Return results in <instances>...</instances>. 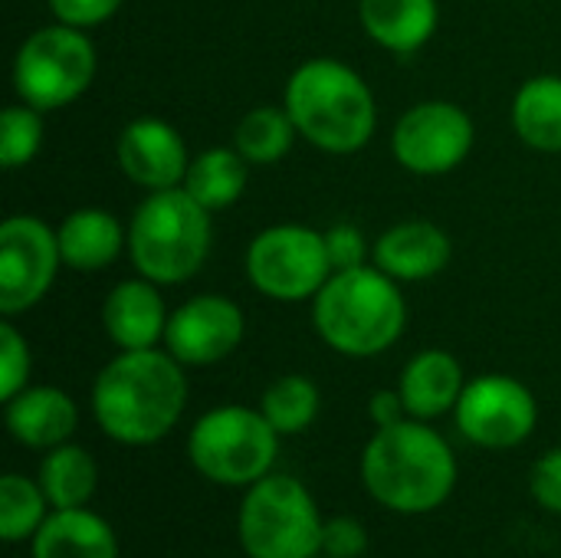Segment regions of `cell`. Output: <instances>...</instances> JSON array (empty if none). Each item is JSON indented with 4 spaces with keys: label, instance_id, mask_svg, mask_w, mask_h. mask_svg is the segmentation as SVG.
<instances>
[{
    "label": "cell",
    "instance_id": "83f0119b",
    "mask_svg": "<svg viewBox=\"0 0 561 558\" xmlns=\"http://www.w3.org/2000/svg\"><path fill=\"white\" fill-rule=\"evenodd\" d=\"M43 115L26 102H13L0 115V164L7 171L26 168L43 148Z\"/></svg>",
    "mask_w": 561,
    "mask_h": 558
},
{
    "label": "cell",
    "instance_id": "30bf717a",
    "mask_svg": "<svg viewBox=\"0 0 561 558\" xmlns=\"http://www.w3.org/2000/svg\"><path fill=\"white\" fill-rule=\"evenodd\" d=\"M477 141V125L470 112L447 99H427L411 105L391 135L394 161L421 178H440L457 171Z\"/></svg>",
    "mask_w": 561,
    "mask_h": 558
},
{
    "label": "cell",
    "instance_id": "ffe728a7",
    "mask_svg": "<svg viewBox=\"0 0 561 558\" xmlns=\"http://www.w3.org/2000/svg\"><path fill=\"white\" fill-rule=\"evenodd\" d=\"M358 23L381 49L411 56L434 39L440 7L437 0H358Z\"/></svg>",
    "mask_w": 561,
    "mask_h": 558
},
{
    "label": "cell",
    "instance_id": "5bb4252c",
    "mask_svg": "<svg viewBox=\"0 0 561 558\" xmlns=\"http://www.w3.org/2000/svg\"><path fill=\"white\" fill-rule=\"evenodd\" d=\"M115 158L122 174L138 184L145 194L151 191H171L184 184V174L191 168V151L181 138V132L164 118H135L118 132Z\"/></svg>",
    "mask_w": 561,
    "mask_h": 558
},
{
    "label": "cell",
    "instance_id": "6da1fadb",
    "mask_svg": "<svg viewBox=\"0 0 561 558\" xmlns=\"http://www.w3.org/2000/svg\"><path fill=\"white\" fill-rule=\"evenodd\" d=\"M187 408L184 365L168 349L118 352L92 382V418L122 447L164 441Z\"/></svg>",
    "mask_w": 561,
    "mask_h": 558
},
{
    "label": "cell",
    "instance_id": "9a60e30c",
    "mask_svg": "<svg viewBox=\"0 0 561 558\" xmlns=\"http://www.w3.org/2000/svg\"><path fill=\"white\" fill-rule=\"evenodd\" d=\"M168 319L171 312L164 306L161 286L145 276L115 283L102 303V329L118 352L164 345Z\"/></svg>",
    "mask_w": 561,
    "mask_h": 558
},
{
    "label": "cell",
    "instance_id": "2e32d148",
    "mask_svg": "<svg viewBox=\"0 0 561 558\" xmlns=\"http://www.w3.org/2000/svg\"><path fill=\"white\" fill-rule=\"evenodd\" d=\"M454 243L434 220H401L371 243V263L398 283H424L450 266Z\"/></svg>",
    "mask_w": 561,
    "mask_h": 558
},
{
    "label": "cell",
    "instance_id": "4316f807",
    "mask_svg": "<svg viewBox=\"0 0 561 558\" xmlns=\"http://www.w3.org/2000/svg\"><path fill=\"white\" fill-rule=\"evenodd\" d=\"M53 513L39 480H30L23 474H3L0 477V539L16 546L36 536V529Z\"/></svg>",
    "mask_w": 561,
    "mask_h": 558
},
{
    "label": "cell",
    "instance_id": "ac0fdd59",
    "mask_svg": "<svg viewBox=\"0 0 561 558\" xmlns=\"http://www.w3.org/2000/svg\"><path fill=\"white\" fill-rule=\"evenodd\" d=\"M56 237L62 266L76 273H102L128 250V227L105 207L69 210L59 220Z\"/></svg>",
    "mask_w": 561,
    "mask_h": 558
},
{
    "label": "cell",
    "instance_id": "f546056e",
    "mask_svg": "<svg viewBox=\"0 0 561 558\" xmlns=\"http://www.w3.org/2000/svg\"><path fill=\"white\" fill-rule=\"evenodd\" d=\"M325 253L332 263V273H345V270H358L368 263L371 250L365 234L355 224H335L325 230Z\"/></svg>",
    "mask_w": 561,
    "mask_h": 558
},
{
    "label": "cell",
    "instance_id": "7c38bea8",
    "mask_svg": "<svg viewBox=\"0 0 561 558\" xmlns=\"http://www.w3.org/2000/svg\"><path fill=\"white\" fill-rule=\"evenodd\" d=\"M457 431L483 451H513L526 444L539 424V405L529 385L513 375H477L467 382L457 408Z\"/></svg>",
    "mask_w": 561,
    "mask_h": 558
},
{
    "label": "cell",
    "instance_id": "e575fe53",
    "mask_svg": "<svg viewBox=\"0 0 561 558\" xmlns=\"http://www.w3.org/2000/svg\"><path fill=\"white\" fill-rule=\"evenodd\" d=\"M316 558H332V556H316Z\"/></svg>",
    "mask_w": 561,
    "mask_h": 558
},
{
    "label": "cell",
    "instance_id": "7a4b0ae2",
    "mask_svg": "<svg viewBox=\"0 0 561 558\" xmlns=\"http://www.w3.org/2000/svg\"><path fill=\"white\" fill-rule=\"evenodd\" d=\"M362 487L391 513H434L457 487L454 447L431 421L404 418L391 428H378L362 451Z\"/></svg>",
    "mask_w": 561,
    "mask_h": 558
},
{
    "label": "cell",
    "instance_id": "f1b7e54d",
    "mask_svg": "<svg viewBox=\"0 0 561 558\" xmlns=\"http://www.w3.org/2000/svg\"><path fill=\"white\" fill-rule=\"evenodd\" d=\"M33 372V352L26 335L13 326V319L3 316L0 322V401H10L30 385Z\"/></svg>",
    "mask_w": 561,
    "mask_h": 558
},
{
    "label": "cell",
    "instance_id": "4dcf8cb0",
    "mask_svg": "<svg viewBox=\"0 0 561 558\" xmlns=\"http://www.w3.org/2000/svg\"><path fill=\"white\" fill-rule=\"evenodd\" d=\"M368 553V529L352 516H332L322 526V556L362 558Z\"/></svg>",
    "mask_w": 561,
    "mask_h": 558
},
{
    "label": "cell",
    "instance_id": "4fadbf2b",
    "mask_svg": "<svg viewBox=\"0 0 561 558\" xmlns=\"http://www.w3.org/2000/svg\"><path fill=\"white\" fill-rule=\"evenodd\" d=\"M247 335V319L237 299L224 293H201L171 309L164 349L184 368H204L230 358Z\"/></svg>",
    "mask_w": 561,
    "mask_h": 558
},
{
    "label": "cell",
    "instance_id": "d6986e66",
    "mask_svg": "<svg viewBox=\"0 0 561 558\" xmlns=\"http://www.w3.org/2000/svg\"><path fill=\"white\" fill-rule=\"evenodd\" d=\"M467 388L460 362L447 349H424L417 352L398 382V391L404 398L408 418L417 421H437L450 414Z\"/></svg>",
    "mask_w": 561,
    "mask_h": 558
},
{
    "label": "cell",
    "instance_id": "44dd1931",
    "mask_svg": "<svg viewBox=\"0 0 561 558\" xmlns=\"http://www.w3.org/2000/svg\"><path fill=\"white\" fill-rule=\"evenodd\" d=\"M33 558H118V536L89 506L53 510L30 539Z\"/></svg>",
    "mask_w": 561,
    "mask_h": 558
},
{
    "label": "cell",
    "instance_id": "484cf974",
    "mask_svg": "<svg viewBox=\"0 0 561 558\" xmlns=\"http://www.w3.org/2000/svg\"><path fill=\"white\" fill-rule=\"evenodd\" d=\"M319 408H322L319 385L309 375H296V372L270 382V388L260 398V411L276 428L279 437H296L309 431L319 418Z\"/></svg>",
    "mask_w": 561,
    "mask_h": 558
},
{
    "label": "cell",
    "instance_id": "e0dca14e",
    "mask_svg": "<svg viewBox=\"0 0 561 558\" xmlns=\"http://www.w3.org/2000/svg\"><path fill=\"white\" fill-rule=\"evenodd\" d=\"M3 421L16 444L30 451H53L69 444L79 428V408L69 391L53 385H26L20 395L3 401Z\"/></svg>",
    "mask_w": 561,
    "mask_h": 558
},
{
    "label": "cell",
    "instance_id": "d4e9b609",
    "mask_svg": "<svg viewBox=\"0 0 561 558\" xmlns=\"http://www.w3.org/2000/svg\"><path fill=\"white\" fill-rule=\"evenodd\" d=\"M299 138L286 105H256L250 109L237 128H233V148L247 158V164L253 168H270L279 164L293 141Z\"/></svg>",
    "mask_w": 561,
    "mask_h": 558
},
{
    "label": "cell",
    "instance_id": "8fae6325",
    "mask_svg": "<svg viewBox=\"0 0 561 558\" xmlns=\"http://www.w3.org/2000/svg\"><path fill=\"white\" fill-rule=\"evenodd\" d=\"M62 270L59 237L36 214H10L0 224V312L16 319L39 306Z\"/></svg>",
    "mask_w": 561,
    "mask_h": 558
},
{
    "label": "cell",
    "instance_id": "8992f818",
    "mask_svg": "<svg viewBox=\"0 0 561 558\" xmlns=\"http://www.w3.org/2000/svg\"><path fill=\"white\" fill-rule=\"evenodd\" d=\"M322 513L302 480L266 474L247 487L237 513V539L247 558L322 556Z\"/></svg>",
    "mask_w": 561,
    "mask_h": 558
},
{
    "label": "cell",
    "instance_id": "cb8c5ba5",
    "mask_svg": "<svg viewBox=\"0 0 561 558\" xmlns=\"http://www.w3.org/2000/svg\"><path fill=\"white\" fill-rule=\"evenodd\" d=\"M247 178H250V164L237 148H204L201 155L191 158V168L184 174V191L214 210H224L230 204H237L247 191Z\"/></svg>",
    "mask_w": 561,
    "mask_h": 558
},
{
    "label": "cell",
    "instance_id": "603a6c76",
    "mask_svg": "<svg viewBox=\"0 0 561 558\" xmlns=\"http://www.w3.org/2000/svg\"><path fill=\"white\" fill-rule=\"evenodd\" d=\"M53 510H79L89 506L99 490V464L79 444H59L43 454L36 474Z\"/></svg>",
    "mask_w": 561,
    "mask_h": 558
},
{
    "label": "cell",
    "instance_id": "1f68e13d",
    "mask_svg": "<svg viewBox=\"0 0 561 558\" xmlns=\"http://www.w3.org/2000/svg\"><path fill=\"white\" fill-rule=\"evenodd\" d=\"M46 3H49L53 20L79 26V30H92V26L108 23L122 10L125 0H46Z\"/></svg>",
    "mask_w": 561,
    "mask_h": 558
},
{
    "label": "cell",
    "instance_id": "277c9868",
    "mask_svg": "<svg viewBox=\"0 0 561 558\" xmlns=\"http://www.w3.org/2000/svg\"><path fill=\"white\" fill-rule=\"evenodd\" d=\"M312 329L345 358H375L388 352L408 329L401 283L375 263L332 273L312 299Z\"/></svg>",
    "mask_w": 561,
    "mask_h": 558
},
{
    "label": "cell",
    "instance_id": "836d02e7",
    "mask_svg": "<svg viewBox=\"0 0 561 558\" xmlns=\"http://www.w3.org/2000/svg\"><path fill=\"white\" fill-rule=\"evenodd\" d=\"M368 418H371L375 431L404 421V418H408V408H404L401 391H398V388H381V391H375V395L368 398Z\"/></svg>",
    "mask_w": 561,
    "mask_h": 558
},
{
    "label": "cell",
    "instance_id": "d6a6232c",
    "mask_svg": "<svg viewBox=\"0 0 561 558\" xmlns=\"http://www.w3.org/2000/svg\"><path fill=\"white\" fill-rule=\"evenodd\" d=\"M529 490H533V500L561 516V447H552L549 454H542L533 467V477H529Z\"/></svg>",
    "mask_w": 561,
    "mask_h": 558
},
{
    "label": "cell",
    "instance_id": "5b68a950",
    "mask_svg": "<svg viewBox=\"0 0 561 558\" xmlns=\"http://www.w3.org/2000/svg\"><path fill=\"white\" fill-rule=\"evenodd\" d=\"M214 243L210 210L184 187L151 191L128 220V260L138 276L158 286H181L194 280Z\"/></svg>",
    "mask_w": 561,
    "mask_h": 558
},
{
    "label": "cell",
    "instance_id": "ba28073f",
    "mask_svg": "<svg viewBox=\"0 0 561 558\" xmlns=\"http://www.w3.org/2000/svg\"><path fill=\"white\" fill-rule=\"evenodd\" d=\"M95 69L99 56L89 33L53 20L20 43L13 56V92L39 112H56L89 92Z\"/></svg>",
    "mask_w": 561,
    "mask_h": 558
},
{
    "label": "cell",
    "instance_id": "52a82bcc",
    "mask_svg": "<svg viewBox=\"0 0 561 558\" xmlns=\"http://www.w3.org/2000/svg\"><path fill=\"white\" fill-rule=\"evenodd\" d=\"M279 434L260 408L220 405L201 414L187 434L191 467L217 487H253L279 457Z\"/></svg>",
    "mask_w": 561,
    "mask_h": 558
},
{
    "label": "cell",
    "instance_id": "3957f363",
    "mask_svg": "<svg viewBox=\"0 0 561 558\" xmlns=\"http://www.w3.org/2000/svg\"><path fill=\"white\" fill-rule=\"evenodd\" d=\"M283 105L299 138L325 155H355L378 128L371 86L332 56L299 62L283 89Z\"/></svg>",
    "mask_w": 561,
    "mask_h": 558
},
{
    "label": "cell",
    "instance_id": "7402d4cb",
    "mask_svg": "<svg viewBox=\"0 0 561 558\" xmlns=\"http://www.w3.org/2000/svg\"><path fill=\"white\" fill-rule=\"evenodd\" d=\"M513 132L533 151H561V76L542 72L526 79L513 95Z\"/></svg>",
    "mask_w": 561,
    "mask_h": 558
},
{
    "label": "cell",
    "instance_id": "9c48e42d",
    "mask_svg": "<svg viewBox=\"0 0 561 558\" xmlns=\"http://www.w3.org/2000/svg\"><path fill=\"white\" fill-rule=\"evenodd\" d=\"M243 266L250 286L266 299L312 303L332 276L325 230H312L306 224H273L250 240Z\"/></svg>",
    "mask_w": 561,
    "mask_h": 558
}]
</instances>
